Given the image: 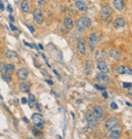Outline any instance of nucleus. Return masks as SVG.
I'll return each mask as SVG.
<instances>
[{
	"instance_id": "obj_46",
	"label": "nucleus",
	"mask_w": 132,
	"mask_h": 139,
	"mask_svg": "<svg viewBox=\"0 0 132 139\" xmlns=\"http://www.w3.org/2000/svg\"><path fill=\"white\" fill-rule=\"evenodd\" d=\"M57 138H58V139H62V138H61V137H60L59 135H57Z\"/></svg>"
},
{
	"instance_id": "obj_30",
	"label": "nucleus",
	"mask_w": 132,
	"mask_h": 139,
	"mask_svg": "<svg viewBox=\"0 0 132 139\" xmlns=\"http://www.w3.org/2000/svg\"><path fill=\"white\" fill-rule=\"evenodd\" d=\"M26 27H27L28 29L31 30V33H32V34H34V33H35V29H34V27H33V26H31V25H28V24H26Z\"/></svg>"
},
{
	"instance_id": "obj_33",
	"label": "nucleus",
	"mask_w": 132,
	"mask_h": 139,
	"mask_svg": "<svg viewBox=\"0 0 132 139\" xmlns=\"http://www.w3.org/2000/svg\"><path fill=\"white\" fill-rule=\"evenodd\" d=\"M103 97H104L105 99H108V94L106 90H103Z\"/></svg>"
},
{
	"instance_id": "obj_34",
	"label": "nucleus",
	"mask_w": 132,
	"mask_h": 139,
	"mask_svg": "<svg viewBox=\"0 0 132 139\" xmlns=\"http://www.w3.org/2000/svg\"><path fill=\"white\" fill-rule=\"evenodd\" d=\"M128 95L132 97V85H131V86L128 88Z\"/></svg>"
},
{
	"instance_id": "obj_27",
	"label": "nucleus",
	"mask_w": 132,
	"mask_h": 139,
	"mask_svg": "<svg viewBox=\"0 0 132 139\" xmlns=\"http://www.w3.org/2000/svg\"><path fill=\"white\" fill-rule=\"evenodd\" d=\"M32 131H33V134H34L35 136H39V135H40V132H39L36 128H32Z\"/></svg>"
},
{
	"instance_id": "obj_8",
	"label": "nucleus",
	"mask_w": 132,
	"mask_h": 139,
	"mask_svg": "<svg viewBox=\"0 0 132 139\" xmlns=\"http://www.w3.org/2000/svg\"><path fill=\"white\" fill-rule=\"evenodd\" d=\"M97 44H98V37L96 33H92L89 37V45H90V50L91 52H93L96 47H97Z\"/></svg>"
},
{
	"instance_id": "obj_17",
	"label": "nucleus",
	"mask_w": 132,
	"mask_h": 139,
	"mask_svg": "<svg viewBox=\"0 0 132 139\" xmlns=\"http://www.w3.org/2000/svg\"><path fill=\"white\" fill-rule=\"evenodd\" d=\"M113 5H114V8L121 11L125 7V2L124 0H113Z\"/></svg>"
},
{
	"instance_id": "obj_23",
	"label": "nucleus",
	"mask_w": 132,
	"mask_h": 139,
	"mask_svg": "<svg viewBox=\"0 0 132 139\" xmlns=\"http://www.w3.org/2000/svg\"><path fill=\"white\" fill-rule=\"evenodd\" d=\"M27 103H28V106H30L31 109H34V107L36 106V98L34 95L30 94L28 95V100H27Z\"/></svg>"
},
{
	"instance_id": "obj_6",
	"label": "nucleus",
	"mask_w": 132,
	"mask_h": 139,
	"mask_svg": "<svg viewBox=\"0 0 132 139\" xmlns=\"http://www.w3.org/2000/svg\"><path fill=\"white\" fill-rule=\"evenodd\" d=\"M97 80L99 81V83L100 84H102V85H108L109 83H110V77L107 75V74H105V73H102V72H100V73H98L97 74Z\"/></svg>"
},
{
	"instance_id": "obj_31",
	"label": "nucleus",
	"mask_w": 132,
	"mask_h": 139,
	"mask_svg": "<svg viewBox=\"0 0 132 139\" xmlns=\"http://www.w3.org/2000/svg\"><path fill=\"white\" fill-rule=\"evenodd\" d=\"M131 85H132L131 83H127V82L123 83V87H124V88H129V87H130Z\"/></svg>"
},
{
	"instance_id": "obj_22",
	"label": "nucleus",
	"mask_w": 132,
	"mask_h": 139,
	"mask_svg": "<svg viewBox=\"0 0 132 139\" xmlns=\"http://www.w3.org/2000/svg\"><path fill=\"white\" fill-rule=\"evenodd\" d=\"M14 70H15V65L12 64V63H9V64H6L3 68V72H6V73H12Z\"/></svg>"
},
{
	"instance_id": "obj_28",
	"label": "nucleus",
	"mask_w": 132,
	"mask_h": 139,
	"mask_svg": "<svg viewBox=\"0 0 132 139\" xmlns=\"http://www.w3.org/2000/svg\"><path fill=\"white\" fill-rule=\"evenodd\" d=\"M111 108H112L113 110H117V109H118V106H117L116 103H112L111 104Z\"/></svg>"
},
{
	"instance_id": "obj_9",
	"label": "nucleus",
	"mask_w": 132,
	"mask_h": 139,
	"mask_svg": "<svg viewBox=\"0 0 132 139\" xmlns=\"http://www.w3.org/2000/svg\"><path fill=\"white\" fill-rule=\"evenodd\" d=\"M28 74H30V71H28L26 68H20V69H18L17 71H16V75H17V77L20 79V80H22V81H24L27 77H28Z\"/></svg>"
},
{
	"instance_id": "obj_13",
	"label": "nucleus",
	"mask_w": 132,
	"mask_h": 139,
	"mask_svg": "<svg viewBox=\"0 0 132 139\" xmlns=\"http://www.w3.org/2000/svg\"><path fill=\"white\" fill-rule=\"evenodd\" d=\"M121 133H122V129L121 128H117V129L113 128V130H111L110 133H109V138L110 139H118L120 137Z\"/></svg>"
},
{
	"instance_id": "obj_2",
	"label": "nucleus",
	"mask_w": 132,
	"mask_h": 139,
	"mask_svg": "<svg viewBox=\"0 0 132 139\" xmlns=\"http://www.w3.org/2000/svg\"><path fill=\"white\" fill-rule=\"evenodd\" d=\"M32 122L35 124V126L39 129L44 128V124H45V118H44L41 114H34L32 116Z\"/></svg>"
},
{
	"instance_id": "obj_25",
	"label": "nucleus",
	"mask_w": 132,
	"mask_h": 139,
	"mask_svg": "<svg viewBox=\"0 0 132 139\" xmlns=\"http://www.w3.org/2000/svg\"><path fill=\"white\" fill-rule=\"evenodd\" d=\"M1 77H2V79H3L4 81H6L7 83H9V82H11V81H12V77H11V75H10L9 73L3 72V73H2V75H1Z\"/></svg>"
},
{
	"instance_id": "obj_32",
	"label": "nucleus",
	"mask_w": 132,
	"mask_h": 139,
	"mask_svg": "<svg viewBox=\"0 0 132 139\" xmlns=\"http://www.w3.org/2000/svg\"><path fill=\"white\" fill-rule=\"evenodd\" d=\"M3 68H4V64L1 62V61H0V73L3 71Z\"/></svg>"
},
{
	"instance_id": "obj_1",
	"label": "nucleus",
	"mask_w": 132,
	"mask_h": 139,
	"mask_svg": "<svg viewBox=\"0 0 132 139\" xmlns=\"http://www.w3.org/2000/svg\"><path fill=\"white\" fill-rule=\"evenodd\" d=\"M90 25H91V19L84 15V16H81L78 19V21L76 23V28H77V30H79V32H82V30H84L85 28L90 27Z\"/></svg>"
},
{
	"instance_id": "obj_43",
	"label": "nucleus",
	"mask_w": 132,
	"mask_h": 139,
	"mask_svg": "<svg viewBox=\"0 0 132 139\" xmlns=\"http://www.w3.org/2000/svg\"><path fill=\"white\" fill-rule=\"evenodd\" d=\"M39 48H40L41 50H43V46H42V45H39Z\"/></svg>"
},
{
	"instance_id": "obj_44",
	"label": "nucleus",
	"mask_w": 132,
	"mask_h": 139,
	"mask_svg": "<svg viewBox=\"0 0 132 139\" xmlns=\"http://www.w3.org/2000/svg\"><path fill=\"white\" fill-rule=\"evenodd\" d=\"M126 105H127V106H129V107L131 106V104H130V103H128V102H126Z\"/></svg>"
},
{
	"instance_id": "obj_16",
	"label": "nucleus",
	"mask_w": 132,
	"mask_h": 139,
	"mask_svg": "<svg viewBox=\"0 0 132 139\" xmlns=\"http://www.w3.org/2000/svg\"><path fill=\"white\" fill-rule=\"evenodd\" d=\"M75 6L80 11H85L87 8H89V4H87L85 1H83V0H77V1L75 2Z\"/></svg>"
},
{
	"instance_id": "obj_38",
	"label": "nucleus",
	"mask_w": 132,
	"mask_h": 139,
	"mask_svg": "<svg viewBox=\"0 0 132 139\" xmlns=\"http://www.w3.org/2000/svg\"><path fill=\"white\" fill-rule=\"evenodd\" d=\"M7 9H8V11H9V12H12V10H13V9H12V7H11V5H8V6H7Z\"/></svg>"
},
{
	"instance_id": "obj_7",
	"label": "nucleus",
	"mask_w": 132,
	"mask_h": 139,
	"mask_svg": "<svg viewBox=\"0 0 132 139\" xmlns=\"http://www.w3.org/2000/svg\"><path fill=\"white\" fill-rule=\"evenodd\" d=\"M86 119H87V124H89L90 128H96L97 127V124H98V122H97V118L96 116L94 115V113L92 112H89L86 115Z\"/></svg>"
},
{
	"instance_id": "obj_3",
	"label": "nucleus",
	"mask_w": 132,
	"mask_h": 139,
	"mask_svg": "<svg viewBox=\"0 0 132 139\" xmlns=\"http://www.w3.org/2000/svg\"><path fill=\"white\" fill-rule=\"evenodd\" d=\"M113 12V9L111 6L109 5H105V6H103L101 8V11H100V15H101V18L103 20H107L110 16H111V14Z\"/></svg>"
},
{
	"instance_id": "obj_19",
	"label": "nucleus",
	"mask_w": 132,
	"mask_h": 139,
	"mask_svg": "<svg viewBox=\"0 0 132 139\" xmlns=\"http://www.w3.org/2000/svg\"><path fill=\"white\" fill-rule=\"evenodd\" d=\"M30 82H27V81H22L20 84H19V89L20 91L22 92H28V90H30Z\"/></svg>"
},
{
	"instance_id": "obj_21",
	"label": "nucleus",
	"mask_w": 132,
	"mask_h": 139,
	"mask_svg": "<svg viewBox=\"0 0 132 139\" xmlns=\"http://www.w3.org/2000/svg\"><path fill=\"white\" fill-rule=\"evenodd\" d=\"M63 23L64 25L67 27V28H72L73 26H74V21H73V19L71 17H65L64 20H63Z\"/></svg>"
},
{
	"instance_id": "obj_26",
	"label": "nucleus",
	"mask_w": 132,
	"mask_h": 139,
	"mask_svg": "<svg viewBox=\"0 0 132 139\" xmlns=\"http://www.w3.org/2000/svg\"><path fill=\"white\" fill-rule=\"evenodd\" d=\"M6 57H7L8 59H15V58L17 57V55H16V53L14 52V51L7 50V51H6Z\"/></svg>"
},
{
	"instance_id": "obj_10",
	"label": "nucleus",
	"mask_w": 132,
	"mask_h": 139,
	"mask_svg": "<svg viewBox=\"0 0 132 139\" xmlns=\"http://www.w3.org/2000/svg\"><path fill=\"white\" fill-rule=\"evenodd\" d=\"M97 66H98L99 70H100L102 73L107 74V73H109V72H110L109 67H108V65H107V63L105 62V61H103V60H99V61H98V63H97Z\"/></svg>"
},
{
	"instance_id": "obj_5",
	"label": "nucleus",
	"mask_w": 132,
	"mask_h": 139,
	"mask_svg": "<svg viewBox=\"0 0 132 139\" xmlns=\"http://www.w3.org/2000/svg\"><path fill=\"white\" fill-rule=\"evenodd\" d=\"M119 124V120L118 118H116V117H111L110 119H108L105 123V128L107 130H112L113 128H115L117 125Z\"/></svg>"
},
{
	"instance_id": "obj_36",
	"label": "nucleus",
	"mask_w": 132,
	"mask_h": 139,
	"mask_svg": "<svg viewBox=\"0 0 132 139\" xmlns=\"http://www.w3.org/2000/svg\"><path fill=\"white\" fill-rule=\"evenodd\" d=\"M10 28H11L12 30H17V28H16L15 26H14V25H13L12 23H10Z\"/></svg>"
},
{
	"instance_id": "obj_18",
	"label": "nucleus",
	"mask_w": 132,
	"mask_h": 139,
	"mask_svg": "<svg viewBox=\"0 0 132 139\" xmlns=\"http://www.w3.org/2000/svg\"><path fill=\"white\" fill-rule=\"evenodd\" d=\"M125 24H126V21H125V19H124L123 17H118V18L115 20V22H114V26H115L116 28L123 27Z\"/></svg>"
},
{
	"instance_id": "obj_37",
	"label": "nucleus",
	"mask_w": 132,
	"mask_h": 139,
	"mask_svg": "<svg viewBox=\"0 0 132 139\" xmlns=\"http://www.w3.org/2000/svg\"><path fill=\"white\" fill-rule=\"evenodd\" d=\"M9 19H10V21H11V22H13V21H14V17L12 16V14H10V15H9Z\"/></svg>"
},
{
	"instance_id": "obj_39",
	"label": "nucleus",
	"mask_w": 132,
	"mask_h": 139,
	"mask_svg": "<svg viewBox=\"0 0 132 139\" xmlns=\"http://www.w3.org/2000/svg\"><path fill=\"white\" fill-rule=\"evenodd\" d=\"M0 9H1V10L4 9V5H3V3H2L1 1H0Z\"/></svg>"
},
{
	"instance_id": "obj_4",
	"label": "nucleus",
	"mask_w": 132,
	"mask_h": 139,
	"mask_svg": "<svg viewBox=\"0 0 132 139\" xmlns=\"http://www.w3.org/2000/svg\"><path fill=\"white\" fill-rule=\"evenodd\" d=\"M33 16H34V20L36 23L38 24H42L44 22V17H43V13L41 8H35L34 12H33Z\"/></svg>"
},
{
	"instance_id": "obj_24",
	"label": "nucleus",
	"mask_w": 132,
	"mask_h": 139,
	"mask_svg": "<svg viewBox=\"0 0 132 139\" xmlns=\"http://www.w3.org/2000/svg\"><path fill=\"white\" fill-rule=\"evenodd\" d=\"M92 70H93V65H92V61H86L85 63V67H84V72L86 75H89L92 73Z\"/></svg>"
},
{
	"instance_id": "obj_12",
	"label": "nucleus",
	"mask_w": 132,
	"mask_h": 139,
	"mask_svg": "<svg viewBox=\"0 0 132 139\" xmlns=\"http://www.w3.org/2000/svg\"><path fill=\"white\" fill-rule=\"evenodd\" d=\"M77 51L80 55H84L85 51H86V46H85V42L83 39H80L77 43Z\"/></svg>"
},
{
	"instance_id": "obj_41",
	"label": "nucleus",
	"mask_w": 132,
	"mask_h": 139,
	"mask_svg": "<svg viewBox=\"0 0 132 139\" xmlns=\"http://www.w3.org/2000/svg\"><path fill=\"white\" fill-rule=\"evenodd\" d=\"M47 82H48L50 85H52V84H53V81H52V80H47Z\"/></svg>"
},
{
	"instance_id": "obj_47",
	"label": "nucleus",
	"mask_w": 132,
	"mask_h": 139,
	"mask_svg": "<svg viewBox=\"0 0 132 139\" xmlns=\"http://www.w3.org/2000/svg\"><path fill=\"white\" fill-rule=\"evenodd\" d=\"M26 139H33V138H31V137H27V138H26Z\"/></svg>"
},
{
	"instance_id": "obj_35",
	"label": "nucleus",
	"mask_w": 132,
	"mask_h": 139,
	"mask_svg": "<svg viewBox=\"0 0 132 139\" xmlns=\"http://www.w3.org/2000/svg\"><path fill=\"white\" fill-rule=\"evenodd\" d=\"M26 103H27V100H26L25 98H22V99H21V104H22V105H25Z\"/></svg>"
},
{
	"instance_id": "obj_20",
	"label": "nucleus",
	"mask_w": 132,
	"mask_h": 139,
	"mask_svg": "<svg viewBox=\"0 0 132 139\" xmlns=\"http://www.w3.org/2000/svg\"><path fill=\"white\" fill-rule=\"evenodd\" d=\"M109 56H110V58H112V59H114V60H119L120 57H121L120 52H119L118 50H115V49H113V50L110 51Z\"/></svg>"
},
{
	"instance_id": "obj_42",
	"label": "nucleus",
	"mask_w": 132,
	"mask_h": 139,
	"mask_svg": "<svg viewBox=\"0 0 132 139\" xmlns=\"http://www.w3.org/2000/svg\"><path fill=\"white\" fill-rule=\"evenodd\" d=\"M23 121H24V122H25V123H28V120H27V119H26V118H23Z\"/></svg>"
},
{
	"instance_id": "obj_45",
	"label": "nucleus",
	"mask_w": 132,
	"mask_h": 139,
	"mask_svg": "<svg viewBox=\"0 0 132 139\" xmlns=\"http://www.w3.org/2000/svg\"><path fill=\"white\" fill-rule=\"evenodd\" d=\"M77 103H78V104H81L82 102H81V100H78V101H77Z\"/></svg>"
},
{
	"instance_id": "obj_29",
	"label": "nucleus",
	"mask_w": 132,
	"mask_h": 139,
	"mask_svg": "<svg viewBox=\"0 0 132 139\" xmlns=\"http://www.w3.org/2000/svg\"><path fill=\"white\" fill-rule=\"evenodd\" d=\"M95 87L97 88V89H99V90H105V88L104 87H103V86H101V85H99V84H95Z\"/></svg>"
},
{
	"instance_id": "obj_15",
	"label": "nucleus",
	"mask_w": 132,
	"mask_h": 139,
	"mask_svg": "<svg viewBox=\"0 0 132 139\" xmlns=\"http://www.w3.org/2000/svg\"><path fill=\"white\" fill-rule=\"evenodd\" d=\"M116 72L118 74H130V75H132V69L127 67V66H119V67H117Z\"/></svg>"
},
{
	"instance_id": "obj_14",
	"label": "nucleus",
	"mask_w": 132,
	"mask_h": 139,
	"mask_svg": "<svg viewBox=\"0 0 132 139\" xmlns=\"http://www.w3.org/2000/svg\"><path fill=\"white\" fill-rule=\"evenodd\" d=\"M20 8H21V11L23 13L30 12V10H31V2H30V0H22L21 4H20Z\"/></svg>"
},
{
	"instance_id": "obj_11",
	"label": "nucleus",
	"mask_w": 132,
	"mask_h": 139,
	"mask_svg": "<svg viewBox=\"0 0 132 139\" xmlns=\"http://www.w3.org/2000/svg\"><path fill=\"white\" fill-rule=\"evenodd\" d=\"M94 115L96 116V118L97 119H100V120H102L103 118H104V116H105V112H104V110H103V108L102 107H100V106H96L95 108H94Z\"/></svg>"
},
{
	"instance_id": "obj_40",
	"label": "nucleus",
	"mask_w": 132,
	"mask_h": 139,
	"mask_svg": "<svg viewBox=\"0 0 132 139\" xmlns=\"http://www.w3.org/2000/svg\"><path fill=\"white\" fill-rule=\"evenodd\" d=\"M39 3L42 5V4H44V3H45V0H39Z\"/></svg>"
}]
</instances>
